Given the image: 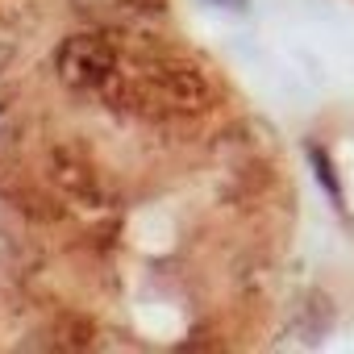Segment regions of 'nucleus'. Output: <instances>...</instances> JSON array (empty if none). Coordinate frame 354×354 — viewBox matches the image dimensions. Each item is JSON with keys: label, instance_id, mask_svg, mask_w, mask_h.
<instances>
[{"label": "nucleus", "instance_id": "obj_1", "mask_svg": "<svg viewBox=\"0 0 354 354\" xmlns=\"http://www.w3.org/2000/svg\"><path fill=\"white\" fill-rule=\"evenodd\" d=\"M117 67H121L117 46L104 34H92V30H80V34L63 38L59 50H55V75L71 92H100L117 75Z\"/></svg>", "mask_w": 354, "mask_h": 354}, {"label": "nucleus", "instance_id": "obj_2", "mask_svg": "<svg viewBox=\"0 0 354 354\" xmlns=\"http://www.w3.org/2000/svg\"><path fill=\"white\" fill-rule=\"evenodd\" d=\"M146 80L162 104V113H180V117H196L213 104V84L196 63H180V59H154V67H146Z\"/></svg>", "mask_w": 354, "mask_h": 354}, {"label": "nucleus", "instance_id": "obj_3", "mask_svg": "<svg viewBox=\"0 0 354 354\" xmlns=\"http://www.w3.org/2000/svg\"><path fill=\"white\" fill-rule=\"evenodd\" d=\"M46 175H50L55 192H63V196H71L80 205H96L100 201V175L88 162V154L75 150V146H55L46 154Z\"/></svg>", "mask_w": 354, "mask_h": 354}, {"label": "nucleus", "instance_id": "obj_4", "mask_svg": "<svg viewBox=\"0 0 354 354\" xmlns=\"http://www.w3.org/2000/svg\"><path fill=\"white\" fill-rule=\"evenodd\" d=\"M329 325H333V308H329L325 296L313 292V296L300 304V313H296V329H300L304 342H321V337L329 333Z\"/></svg>", "mask_w": 354, "mask_h": 354}, {"label": "nucleus", "instance_id": "obj_5", "mask_svg": "<svg viewBox=\"0 0 354 354\" xmlns=\"http://www.w3.org/2000/svg\"><path fill=\"white\" fill-rule=\"evenodd\" d=\"M308 162H313V171H317V180L325 184V192L337 201V196H342V184H337V171H333V162H329V150H325V146H308Z\"/></svg>", "mask_w": 354, "mask_h": 354}, {"label": "nucleus", "instance_id": "obj_6", "mask_svg": "<svg viewBox=\"0 0 354 354\" xmlns=\"http://www.w3.org/2000/svg\"><path fill=\"white\" fill-rule=\"evenodd\" d=\"M121 0H75V9L80 13H88V17H100V13H109V9H117Z\"/></svg>", "mask_w": 354, "mask_h": 354}, {"label": "nucleus", "instance_id": "obj_7", "mask_svg": "<svg viewBox=\"0 0 354 354\" xmlns=\"http://www.w3.org/2000/svg\"><path fill=\"white\" fill-rule=\"evenodd\" d=\"M13 50H17V34L0 26V67H5V63L13 59Z\"/></svg>", "mask_w": 354, "mask_h": 354}]
</instances>
